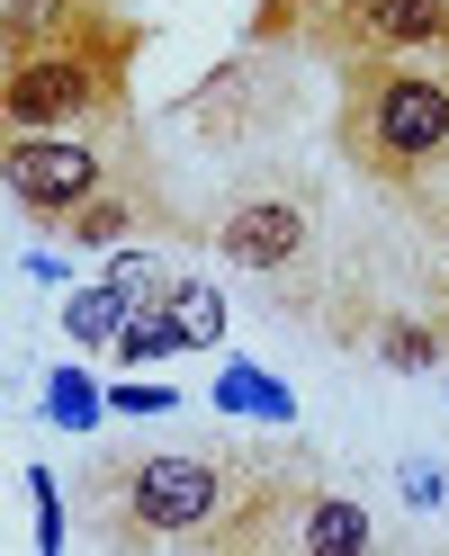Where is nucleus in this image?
<instances>
[{"label":"nucleus","mask_w":449,"mask_h":556,"mask_svg":"<svg viewBox=\"0 0 449 556\" xmlns=\"http://www.w3.org/2000/svg\"><path fill=\"white\" fill-rule=\"evenodd\" d=\"M315 494L279 448H126L90 467V511L109 547H288Z\"/></svg>","instance_id":"obj_1"},{"label":"nucleus","mask_w":449,"mask_h":556,"mask_svg":"<svg viewBox=\"0 0 449 556\" xmlns=\"http://www.w3.org/2000/svg\"><path fill=\"white\" fill-rule=\"evenodd\" d=\"M333 144L369 189H387L404 216L440 225L449 216V54L341 73Z\"/></svg>","instance_id":"obj_2"},{"label":"nucleus","mask_w":449,"mask_h":556,"mask_svg":"<svg viewBox=\"0 0 449 556\" xmlns=\"http://www.w3.org/2000/svg\"><path fill=\"white\" fill-rule=\"evenodd\" d=\"M261 27L270 37H279V27H305V46L324 63H341V73L449 54V0H279Z\"/></svg>","instance_id":"obj_3"},{"label":"nucleus","mask_w":449,"mask_h":556,"mask_svg":"<svg viewBox=\"0 0 449 556\" xmlns=\"http://www.w3.org/2000/svg\"><path fill=\"white\" fill-rule=\"evenodd\" d=\"M99 180H109V144H90V135H73V126L27 135L18 162H10V189L37 206V216H73Z\"/></svg>","instance_id":"obj_4"},{"label":"nucleus","mask_w":449,"mask_h":556,"mask_svg":"<svg viewBox=\"0 0 449 556\" xmlns=\"http://www.w3.org/2000/svg\"><path fill=\"white\" fill-rule=\"evenodd\" d=\"M305 242H315V206H305L297 189H279V198H244V206L216 225V252L244 261V269H270V278H288V269L305 261Z\"/></svg>","instance_id":"obj_5"},{"label":"nucleus","mask_w":449,"mask_h":556,"mask_svg":"<svg viewBox=\"0 0 449 556\" xmlns=\"http://www.w3.org/2000/svg\"><path fill=\"white\" fill-rule=\"evenodd\" d=\"M369 539H377L369 511L341 503V494H324V484H315V494L297 503V520H288V547H324V556H360Z\"/></svg>","instance_id":"obj_6"},{"label":"nucleus","mask_w":449,"mask_h":556,"mask_svg":"<svg viewBox=\"0 0 449 556\" xmlns=\"http://www.w3.org/2000/svg\"><path fill=\"white\" fill-rule=\"evenodd\" d=\"M145 216H153V198H145V189H117V180H99V189L73 206V216H63V233H73L82 252H99V242H117L126 225H145Z\"/></svg>","instance_id":"obj_7"},{"label":"nucleus","mask_w":449,"mask_h":556,"mask_svg":"<svg viewBox=\"0 0 449 556\" xmlns=\"http://www.w3.org/2000/svg\"><path fill=\"white\" fill-rule=\"evenodd\" d=\"M162 324H171V341H216L225 332V296L198 288V278H171L162 288Z\"/></svg>","instance_id":"obj_8"},{"label":"nucleus","mask_w":449,"mask_h":556,"mask_svg":"<svg viewBox=\"0 0 449 556\" xmlns=\"http://www.w3.org/2000/svg\"><path fill=\"white\" fill-rule=\"evenodd\" d=\"M73 332L82 341H117L126 332V296L109 288V296H73Z\"/></svg>","instance_id":"obj_9"},{"label":"nucleus","mask_w":449,"mask_h":556,"mask_svg":"<svg viewBox=\"0 0 449 556\" xmlns=\"http://www.w3.org/2000/svg\"><path fill=\"white\" fill-rule=\"evenodd\" d=\"M109 288H117L126 305H153V296L171 288V261H117V269H109Z\"/></svg>","instance_id":"obj_10"},{"label":"nucleus","mask_w":449,"mask_h":556,"mask_svg":"<svg viewBox=\"0 0 449 556\" xmlns=\"http://www.w3.org/2000/svg\"><path fill=\"white\" fill-rule=\"evenodd\" d=\"M432 324H440V341H449V216L432 225Z\"/></svg>","instance_id":"obj_11"}]
</instances>
